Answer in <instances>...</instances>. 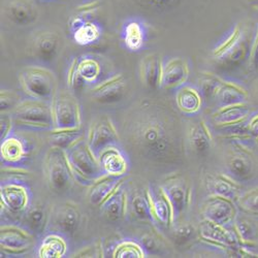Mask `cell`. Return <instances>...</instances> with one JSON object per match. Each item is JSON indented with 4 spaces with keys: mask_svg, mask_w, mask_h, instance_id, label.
<instances>
[{
    "mask_svg": "<svg viewBox=\"0 0 258 258\" xmlns=\"http://www.w3.org/2000/svg\"><path fill=\"white\" fill-rule=\"evenodd\" d=\"M125 144L141 157L161 164L178 162L184 155L181 126L165 107L144 103L125 117Z\"/></svg>",
    "mask_w": 258,
    "mask_h": 258,
    "instance_id": "1",
    "label": "cell"
},
{
    "mask_svg": "<svg viewBox=\"0 0 258 258\" xmlns=\"http://www.w3.org/2000/svg\"><path fill=\"white\" fill-rule=\"evenodd\" d=\"M253 39L248 29L236 25L230 34L213 50V57L224 70H234L249 61Z\"/></svg>",
    "mask_w": 258,
    "mask_h": 258,
    "instance_id": "2",
    "label": "cell"
},
{
    "mask_svg": "<svg viewBox=\"0 0 258 258\" xmlns=\"http://www.w3.org/2000/svg\"><path fill=\"white\" fill-rule=\"evenodd\" d=\"M66 153L76 182L85 186H90L95 180L104 175L98 157L90 149L87 139L82 138L79 140L71 148L66 150Z\"/></svg>",
    "mask_w": 258,
    "mask_h": 258,
    "instance_id": "3",
    "label": "cell"
},
{
    "mask_svg": "<svg viewBox=\"0 0 258 258\" xmlns=\"http://www.w3.org/2000/svg\"><path fill=\"white\" fill-rule=\"evenodd\" d=\"M21 88L30 98L51 102L58 91L55 74L39 66H29L19 74Z\"/></svg>",
    "mask_w": 258,
    "mask_h": 258,
    "instance_id": "4",
    "label": "cell"
},
{
    "mask_svg": "<svg viewBox=\"0 0 258 258\" xmlns=\"http://www.w3.org/2000/svg\"><path fill=\"white\" fill-rule=\"evenodd\" d=\"M44 168L49 188L58 195L70 190L76 182L66 150L51 147L45 156Z\"/></svg>",
    "mask_w": 258,
    "mask_h": 258,
    "instance_id": "5",
    "label": "cell"
},
{
    "mask_svg": "<svg viewBox=\"0 0 258 258\" xmlns=\"http://www.w3.org/2000/svg\"><path fill=\"white\" fill-rule=\"evenodd\" d=\"M14 122L31 128L53 129L51 102L34 98L21 100L11 112Z\"/></svg>",
    "mask_w": 258,
    "mask_h": 258,
    "instance_id": "6",
    "label": "cell"
},
{
    "mask_svg": "<svg viewBox=\"0 0 258 258\" xmlns=\"http://www.w3.org/2000/svg\"><path fill=\"white\" fill-rule=\"evenodd\" d=\"M159 187L163 191L173 211L174 223L181 221L192 203V186L182 174L175 173L165 177Z\"/></svg>",
    "mask_w": 258,
    "mask_h": 258,
    "instance_id": "7",
    "label": "cell"
},
{
    "mask_svg": "<svg viewBox=\"0 0 258 258\" xmlns=\"http://www.w3.org/2000/svg\"><path fill=\"white\" fill-rule=\"evenodd\" d=\"M53 129H80L82 111L76 96L68 90H58L51 100Z\"/></svg>",
    "mask_w": 258,
    "mask_h": 258,
    "instance_id": "8",
    "label": "cell"
},
{
    "mask_svg": "<svg viewBox=\"0 0 258 258\" xmlns=\"http://www.w3.org/2000/svg\"><path fill=\"white\" fill-rule=\"evenodd\" d=\"M199 238L209 246L224 251L229 256H236L241 242L236 236L232 225L222 226L203 219L199 225Z\"/></svg>",
    "mask_w": 258,
    "mask_h": 258,
    "instance_id": "9",
    "label": "cell"
},
{
    "mask_svg": "<svg viewBox=\"0 0 258 258\" xmlns=\"http://www.w3.org/2000/svg\"><path fill=\"white\" fill-rule=\"evenodd\" d=\"M228 176L239 183L248 182L255 171V160L251 150L240 141H234L226 156Z\"/></svg>",
    "mask_w": 258,
    "mask_h": 258,
    "instance_id": "10",
    "label": "cell"
},
{
    "mask_svg": "<svg viewBox=\"0 0 258 258\" xmlns=\"http://www.w3.org/2000/svg\"><path fill=\"white\" fill-rule=\"evenodd\" d=\"M203 219L222 226H231L238 216V210L233 201L217 197L209 196L202 207Z\"/></svg>",
    "mask_w": 258,
    "mask_h": 258,
    "instance_id": "11",
    "label": "cell"
},
{
    "mask_svg": "<svg viewBox=\"0 0 258 258\" xmlns=\"http://www.w3.org/2000/svg\"><path fill=\"white\" fill-rule=\"evenodd\" d=\"M120 142V135L111 118L101 116L90 125L87 143L93 153L97 156L102 149Z\"/></svg>",
    "mask_w": 258,
    "mask_h": 258,
    "instance_id": "12",
    "label": "cell"
},
{
    "mask_svg": "<svg viewBox=\"0 0 258 258\" xmlns=\"http://www.w3.org/2000/svg\"><path fill=\"white\" fill-rule=\"evenodd\" d=\"M51 223L61 233L73 235L81 225L82 213L74 202H63L58 204L51 211Z\"/></svg>",
    "mask_w": 258,
    "mask_h": 258,
    "instance_id": "13",
    "label": "cell"
},
{
    "mask_svg": "<svg viewBox=\"0 0 258 258\" xmlns=\"http://www.w3.org/2000/svg\"><path fill=\"white\" fill-rule=\"evenodd\" d=\"M33 236L25 229L15 225H4L0 228L2 252L11 255L26 253L33 245Z\"/></svg>",
    "mask_w": 258,
    "mask_h": 258,
    "instance_id": "14",
    "label": "cell"
},
{
    "mask_svg": "<svg viewBox=\"0 0 258 258\" xmlns=\"http://www.w3.org/2000/svg\"><path fill=\"white\" fill-rule=\"evenodd\" d=\"M61 38L52 30H41L34 34L29 50L31 54L42 61H51L56 58L60 51Z\"/></svg>",
    "mask_w": 258,
    "mask_h": 258,
    "instance_id": "15",
    "label": "cell"
},
{
    "mask_svg": "<svg viewBox=\"0 0 258 258\" xmlns=\"http://www.w3.org/2000/svg\"><path fill=\"white\" fill-rule=\"evenodd\" d=\"M0 203L11 213H21L29 207L30 193L22 184L5 183L0 187Z\"/></svg>",
    "mask_w": 258,
    "mask_h": 258,
    "instance_id": "16",
    "label": "cell"
},
{
    "mask_svg": "<svg viewBox=\"0 0 258 258\" xmlns=\"http://www.w3.org/2000/svg\"><path fill=\"white\" fill-rule=\"evenodd\" d=\"M4 13L11 22L19 26L31 25L39 17L38 8L32 0H8Z\"/></svg>",
    "mask_w": 258,
    "mask_h": 258,
    "instance_id": "17",
    "label": "cell"
},
{
    "mask_svg": "<svg viewBox=\"0 0 258 258\" xmlns=\"http://www.w3.org/2000/svg\"><path fill=\"white\" fill-rule=\"evenodd\" d=\"M126 80L118 74L97 84L91 91V97L99 103H114L120 101L125 94Z\"/></svg>",
    "mask_w": 258,
    "mask_h": 258,
    "instance_id": "18",
    "label": "cell"
},
{
    "mask_svg": "<svg viewBox=\"0 0 258 258\" xmlns=\"http://www.w3.org/2000/svg\"><path fill=\"white\" fill-rule=\"evenodd\" d=\"M204 185L209 196L226 198L234 203L242 193L241 184L224 174L207 175L204 180Z\"/></svg>",
    "mask_w": 258,
    "mask_h": 258,
    "instance_id": "19",
    "label": "cell"
},
{
    "mask_svg": "<svg viewBox=\"0 0 258 258\" xmlns=\"http://www.w3.org/2000/svg\"><path fill=\"white\" fill-rule=\"evenodd\" d=\"M146 195L151 207L152 216L155 223H159L165 228H171L174 224L173 211L163 191L160 187L154 188L149 186L146 190Z\"/></svg>",
    "mask_w": 258,
    "mask_h": 258,
    "instance_id": "20",
    "label": "cell"
},
{
    "mask_svg": "<svg viewBox=\"0 0 258 258\" xmlns=\"http://www.w3.org/2000/svg\"><path fill=\"white\" fill-rule=\"evenodd\" d=\"M103 173L110 176L123 177L129 168V162L122 150L116 145L107 146L97 155Z\"/></svg>",
    "mask_w": 258,
    "mask_h": 258,
    "instance_id": "21",
    "label": "cell"
},
{
    "mask_svg": "<svg viewBox=\"0 0 258 258\" xmlns=\"http://www.w3.org/2000/svg\"><path fill=\"white\" fill-rule=\"evenodd\" d=\"M252 111L253 107L248 102L218 107L217 111L212 114V122L218 129L236 125L247 121L252 115Z\"/></svg>",
    "mask_w": 258,
    "mask_h": 258,
    "instance_id": "22",
    "label": "cell"
},
{
    "mask_svg": "<svg viewBox=\"0 0 258 258\" xmlns=\"http://www.w3.org/2000/svg\"><path fill=\"white\" fill-rule=\"evenodd\" d=\"M189 74V67L184 59L180 57L169 59L163 64L162 68L161 88L170 90L182 87L187 82Z\"/></svg>",
    "mask_w": 258,
    "mask_h": 258,
    "instance_id": "23",
    "label": "cell"
},
{
    "mask_svg": "<svg viewBox=\"0 0 258 258\" xmlns=\"http://www.w3.org/2000/svg\"><path fill=\"white\" fill-rule=\"evenodd\" d=\"M124 181L99 207L104 217L112 222L122 220L128 212V198L123 188Z\"/></svg>",
    "mask_w": 258,
    "mask_h": 258,
    "instance_id": "24",
    "label": "cell"
},
{
    "mask_svg": "<svg viewBox=\"0 0 258 258\" xmlns=\"http://www.w3.org/2000/svg\"><path fill=\"white\" fill-rule=\"evenodd\" d=\"M162 68V60L157 54H149L142 59L140 75L141 81L146 88L149 90H157L158 88H161Z\"/></svg>",
    "mask_w": 258,
    "mask_h": 258,
    "instance_id": "25",
    "label": "cell"
},
{
    "mask_svg": "<svg viewBox=\"0 0 258 258\" xmlns=\"http://www.w3.org/2000/svg\"><path fill=\"white\" fill-rule=\"evenodd\" d=\"M122 182V177H115L104 174L89 186L87 196L89 203L94 207H100L101 204L112 195L113 191Z\"/></svg>",
    "mask_w": 258,
    "mask_h": 258,
    "instance_id": "26",
    "label": "cell"
},
{
    "mask_svg": "<svg viewBox=\"0 0 258 258\" xmlns=\"http://www.w3.org/2000/svg\"><path fill=\"white\" fill-rule=\"evenodd\" d=\"M249 92L242 86L223 81L215 94L214 101L218 107L248 102Z\"/></svg>",
    "mask_w": 258,
    "mask_h": 258,
    "instance_id": "27",
    "label": "cell"
},
{
    "mask_svg": "<svg viewBox=\"0 0 258 258\" xmlns=\"http://www.w3.org/2000/svg\"><path fill=\"white\" fill-rule=\"evenodd\" d=\"M189 143L197 154H205L213 146V137L207 123L200 120L193 123L189 129Z\"/></svg>",
    "mask_w": 258,
    "mask_h": 258,
    "instance_id": "28",
    "label": "cell"
},
{
    "mask_svg": "<svg viewBox=\"0 0 258 258\" xmlns=\"http://www.w3.org/2000/svg\"><path fill=\"white\" fill-rule=\"evenodd\" d=\"M176 103L183 114L196 115L203 107V96L191 86H182L177 91Z\"/></svg>",
    "mask_w": 258,
    "mask_h": 258,
    "instance_id": "29",
    "label": "cell"
},
{
    "mask_svg": "<svg viewBox=\"0 0 258 258\" xmlns=\"http://www.w3.org/2000/svg\"><path fill=\"white\" fill-rule=\"evenodd\" d=\"M0 156L6 163L17 164L26 158L27 145L22 139L16 136H10L2 142Z\"/></svg>",
    "mask_w": 258,
    "mask_h": 258,
    "instance_id": "30",
    "label": "cell"
},
{
    "mask_svg": "<svg viewBox=\"0 0 258 258\" xmlns=\"http://www.w3.org/2000/svg\"><path fill=\"white\" fill-rule=\"evenodd\" d=\"M232 228L242 245L256 247L258 245V222L246 216H236Z\"/></svg>",
    "mask_w": 258,
    "mask_h": 258,
    "instance_id": "31",
    "label": "cell"
},
{
    "mask_svg": "<svg viewBox=\"0 0 258 258\" xmlns=\"http://www.w3.org/2000/svg\"><path fill=\"white\" fill-rule=\"evenodd\" d=\"M68 252V243L61 234L51 233L45 236L38 247L40 258H61Z\"/></svg>",
    "mask_w": 258,
    "mask_h": 258,
    "instance_id": "32",
    "label": "cell"
},
{
    "mask_svg": "<svg viewBox=\"0 0 258 258\" xmlns=\"http://www.w3.org/2000/svg\"><path fill=\"white\" fill-rule=\"evenodd\" d=\"M84 138L80 129H51L49 142L51 147L67 150Z\"/></svg>",
    "mask_w": 258,
    "mask_h": 258,
    "instance_id": "33",
    "label": "cell"
},
{
    "mask_svg": "<svg viewBox=\"0 0 258 258\" xmlns=\"http://www.w3.org/2000/svg\"><path fill=\"white\" fill-rule=\"evenodd\" d=\"M128 208H131V212L133 216L139 221L146 223H155L151 207H150L149 200L147 198L146 192L144 193H136L132 197V201L128 202Z\"/></svg>",
    "mask_w": 258,
    "mask_h": 258,
    "instance_id": "34",
    "label": "cell"
},
{
    "mask_svg": "<svg viewBox=\"0 0 258 258\" xmlns=\"http://www.w3.org/2000/svg\"><path fill=\"white\" fill-rule=\"evenodd\" d=\"M49 220V213L44 206L35 205L27 209L24 223L33 233H41L45 230Z\"/></svg>",
    "mask_w": 258,
    "mask_h": 258,
    "instance_id": "35",
    "label": "cell"
},
{
    "mask_svg": "<svg viewBox=\"0 0 258 258\" xmlns=\"http://www.w3.org/2000/svg\"><path fill=\"white\" fill-rule=\"evenodd\" d=\"M74 39L81 46H89L101 36V28L91 21L86 20L74 29Z\"/></svg>",
    "mask_w": 258,
    "mask_h": 258,
    "instance_id": "36",
    "label": "cell"
},
{
    "mask_svg": "<svg viewBox=\"0 0 258 258\" xmlns=\"http://www.w3.org/2000/svg\"><path fill=\"white\" fill-rule=\"evenodd\" d=\"M141 244L148 254H161L169 248L164 236L156 229H149L141 236Z\"/></svg>",
    "mask_w": 258,
    "mask_h": 258,
    "instance_id": "37",
    "label": "cell"
},
{
    "mask_svg": "<svg viewBox=\"0 0 258 258\" xmlns=\"http://www.w3.org/2000/svg\"><path fill=\"white\" fill-rule=\"evenodd\" d=\"M124 42L127 47L133 52L140 51L145 42V31L143 26L136 21L129 22L124 30Z\"/></svg>",
    "mask_w": 258,
    "mask_h": 258,
    "instance_id": "38",
    "label": "cell"
},
{
    "mask_svg": "<svg viewBox=\"0 0 258 258\" xmlns=\"http://www.w3.org/2000/svg\"><path fill=\"white\" fill-rule=\"evenodd\" d=\"M78 70L85 83L96 82L101 74L100 63L90 56L78 58Z\"/></svg>",
    "mask_w": 258,
    "mask_h": 258,
    "instance_id": "39",
    "label": "cell"
},
{
    "mask_svg": "<svg viewBox=\"0 0 258 258\" xmlns=\"http://www.w3.org/2000/svg\"><path fill=\"white\" fill-rule=\"evenodd\" d=\"M115 258H145L147 253L142 244L133 241L125 240L120 242L113 251Z\"/></svg>",
    "mask_w": 258,
    "mask_h": 258,
    "instance_id": "40",
    "label": "cell"
},
{
    "mask_svg": "<svg viewBox=\"0 0 258 258\" xmlns=\"http://www.w3.org/2000/svg\"><path fill=\"white\" fill-rule=\"evenodd\" d=\"M235 205L244 214L258 217V187L241 193L235 201Z\"/></svg>",
    "mask_w": 258,
    "mask_h": 258,
    "instance_id": "41",
    "label": "cell"
},
{
    "mask_svg": "<svg viewBox=\"0 0 258 258\" xmlns=\"http://www.w3.org/2000/svg\"><path fill=\"white\" fill-rule=\"evenodd\" d=\"M222 82V79L212 73H202L200 76V89L202 96H204L206 99L214 100L215 94H216V91Z\"/></svg>",
    "mask_w": 258,
    "mask_h": 258,
    "instance_id": "42",
    "label": "cell"
},
{
    "mask_svg": "<svg viewBox=\"0 0 258 258\" xmlns=\"http://www.w3.org/2000/svg\"><path fill=\"white\" fill-rule=\"evenodd\" d=\"M173 236L177 244L183 245L190 242L192 239L196 238V235L199 234L196 227L190 223L186 222H177L174 223L173 226Z\"/></svg>",
    "mask_w": 258,
    "mask_h": 258,
    "instance_id": "43",
    "label": "cell"
},
{
    "mask_svg": "<svg viewBox=\"0 0 258 258\" xmlns=\"http://www.w3.org/2000/svg\"><path fill=\"white\" fill-rule=\"evenodd\" d=\"M20 96L13 90H2L0 92V107L2 113H10L20 102Z\"/></svg>",
    "mask_w": 258,
    "mask_h": 258,
    "instance_id": "44",
    "label": "cell"
},
{
    "mask_svg": "<svg viewBox=\"0 0 258 258\" xmlns=\"http://www.w3.org/2000/svg\"><path fill=\"white\" fill-rule=\"evenodd\" d=\"M67 80H68V86L72 90H75V91L79 90L84 86L85 81L80 76V73L78 70V58H75L72 61L70 69L68 71V79Z\"/></svg>",
    "mask_w": 258,
    "mask_h": 258,
    "instance_id": "45",
    "label": "cell"
},
{
    "mask_svg": "<svg viewBox=\"0 0 258 258\" xmlns=\"http://www.w3.org/2000/svg\"><path fill=\"white\" fill-rule=\"evenodd\" d=\"M75 257L78 258H100L103 257V247L100 241H96L80 249Z\"/></svg>",
    "mask_w": 258,
    "mask_h": 258,
    "instance_id": "46",
    "label": "cell"
},
{
    "mask_svg": "<svg viewBox=\"0 0 258 258\" xmlns=\"http://www.w3.org/2000/svg\"><path fill=\"white\" fill-rule=\"evenodd\" d=\"M13 122L14 119L11 113H2V117H0V140L2 142L11 136Z\"/></svg>",
    "mask_w": 258,
    "mask_h": 258,
    "instance_id": "47",
    "label": "cell"
},
{
    "mask_svg": "<svg viewBox=\"0 0 258 258\" xmlns=\"http://www.w3.org/2000/svg\"><path fill=\"white\" fill-rule=\"evenodd\" d=\"M249 68L253 72H258V22L255 35L253 37V42L251 47V53L249 57Z\"/></svg>",
    "mask_w": 258,
    "mask_h": 258,
    "instance_id": "48",
    "label": "cell"
},
{
    "mask_svg": "<svg viewBox=\"0 0 258 258\" xmlns=\"http://www.w3.org/2000/svg\"><path fill=\"white\" fill-rule=\"evenodd\" d=\"M138 2L148 8L164 10L174 7L177 3H179V0H138Z\"/></svg>",
    "mask_w": 258,
    "mask_h": 258,
    "instance_id": "49",
    "label": "cell"
},
{
    "mask_svg": "<svg viewBox=\"0 0 258 258\" xmlns=\"http://www.w3.org/2000/svg\"><path fill=\"white\" fill-rule=\"evenodd\" d=\"M247 127L251 138L256 141L258 139V113L251 115L247 121Z\"/></svg>",
    "mask_w": 258,
    "mask_h": 258,
    "instance_id": "50",
    "label": "cell"
},
{
    "mask_svg": "<svg viewBox=\"0 0 258 258\" xmlns=\"http://www.w3.org/2000/svg\"><path fill=\"white\" fill-rule=\"evenodd\" d=\"M3 176H12L16 178H20L28 175V171L23 168H2Z\"/></svg>",
    "mask_w": 258,
    "mask_h": 258,
    "instance_id": "51",
    "label": "cell"
},
{
    "mask_svg": "<svg viewBox=\"0 0 258 258\" xmlns=\"http://www.w3.org/2000/svg\"><path fill=\"white\" fill-rule=\"evenodd\" d=\"M250 97L252 98V101L258 105V79H256L253 84L251 85L250 90Z\"/></svg>",
    "mask_w": 258,
    "mask_h": 258,
    "instance_id": "52",
    "label": "cell"
},
{
    "mask_svg": "<svg viewBox=\"0 0 258 258\" xmlns=\"http://www.w3.org/2000/svg\"><path fill=\"white\" fill-rule=\"evenodd\" d=\"M256 142H257V145H258V139H257V140H256Z\"/></svg>",
    "mask_w": 258,
    "mask_h": 258,
    "instance_id": "53",
    "label": "cell"
}]
</instances>
